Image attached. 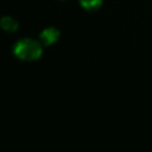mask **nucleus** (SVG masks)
Segmentation results:
<instances>
[{"mask_svg":"<svg viewBox=\"0 0 152 152\" xmlns=\"http://www.w3.org/2000/svg\"><path fill=\"white\" fill-rule=\"evenodd\" d=\"M78 1L82 5V7H84L86 10H89V11L99 8L102 4V0H78Z\"/></svg>","mask_w":152,"mask_h":152,"instance_id":"4","label":"nucleus"},{"mask_svg":"<svg viewBox=\"0 0 152 152\" xmlns=\"http://www.w3.org/2000/svg\"><path fill=\"white\" fill-rule=\"evenodd\" d=\"M59 37V31L56 27H48L40 33V43L43 45H51L57 42Z\"/></svg>","mask_w":152,"mask_h":152,"instance_id":"2","label":"nucleus"},{"mask_svg":"<svg viewBox=\"0 0 152 152\" xmlns=\"http://www.w3.org/2000/svg\"><path fill=\"white\" fill-rule=\"evenodd\" d=\"M42 52H43L42 43L31 38H23L18 40L13 46L14 56L25 62L38 59L42 56Z\"/></svg>","mask_w":152,"mask_h":152,"instance_id":"1","label":"nucleus"},{"mask_svg":"<svg viewBox=\"0 0 152 152\" xmlns=\"http://www.w3.org/2000/svg\"><path fill=\"white\" fill-rule=\"evenodd\" d=\"M0 26L4 31L7 32H14L18 28V23L12 17H2L0 19Z\"/></svg>","mask_w":152,"mask_h":152,"instance_id":"3","label":"nucleus"}]
</instances>
